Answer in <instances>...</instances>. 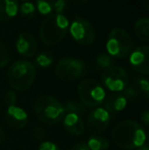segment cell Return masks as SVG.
<instances>
[{
    "label": "cell",
    "instance_id": "obj_34",
    "mask_svg": "<svg viewBox=\"0 0 149 150\" xmlns=\"http://www.w3.org/2000/svg\"><path fill=\"white\" fill-rule=\"evenodd\" d=\"M142 4H143L145 10L149 9V0H142Z\"/></svg>",
    "mask_w": 149,
    "mask_h": 150
},
{
    "label": "cell",
    "instance_id": "obj_18",
    "mask_svg": "<svg viewBox=\"0 0 149 150\" xmlns=\"http://www.w3.org/2000/svg\"><path fill=\"white\" fill-rule=\"evenodd\" d=\"M86 144L90 150H107L109 147L108 140L101 135H92Z\"/></svg>",
    "mask_w": 149,
    "mask_h": 150
},
{
    "label": "cell",
    "instance_id": "obj_5",
    "mask_svg": "<svg viewBox=\"0 0 149 150\" xmlns=\"http://www.w3.org/2000/svg\"><path fill=\"white\" fill-rule=\"evenodd\" d=\"M134 42L125 29L114 28L109 32L106 41L107 54L112 57H127L133 51Z\"/></svg>",
    "mask_w": 149,
    "mask_h": 150
},
{
    "label": "cell",
    "instance_id": "obj_7",
    "mask_svg": "<svg viewBox=\"0 0 149 150\" xmlns=\"http://www.w3.org/2000/svg\"><path fill=\"white\" fill-rule=\"evenodd\" d=\"M54 71L56 77L62 81H75L87 74L88 65L79 58L66 57L56 63Z\"/></svg>",
    "mask_w": 149,
    "mask_h": 150
},
{
    "label": "cell",
    "instance_id": "obj_23",
    "mask_svg": "<svg viewBox=\"0 0 149 150\" xmlns=\"http://www.w3.org/2000/svg\"><path fill=\"white\" fill-rule=\"evenodd\" d=\"M20 12L22 14L23 18H31L35 16L36 12V6L32 2H24L20 7Z\"/></svg>",
    "mask_w": 149,
    "mask_h": 150
},
{
    "label": "cell",
    "instance_id": "obj_29",
    "mask_svg": "<svg viewBox=\"0 0 149 150\" xmlns=\"http://www.w3.org/2000/svg\"><path fill=\"white\" fill-rule=\"evenodd\" d=\"M33 136L37 141H42L45 138V130L40 126L35 127L33 129Z\"/></svg>",
    "mask_w": 149,
    "mask_h": 150
},
{
    "label": "cell",
    "instance_id": "obj_17",
    "mask_svg": "<svg viewBox=\"0 0 149 150\" xmlns=\"http://www.w3.org/2000/svg\"><path fill=\"white\" fill-rule=\"evenodd\" d=\"M134 32L141 41H149V18H141L136 21L134 25Z\"/></svg>",
    "mask_w": 149,
    "mask_h": 150
},
{
    "label": "cell",
    "instance_id": "obj_20",
    "mask_svg": "<svg viewBox=\"0 0 149 150\" xmlns=\"http://www.w3.org/2000/svg\"><path fill=\"white\" fill-rule=\"evenodd\" d=\"M54 2H55V0H37L36 7L41 14L48 16L53 11Z\"/></svg>",
    "mask_w": 149,
    "mask_h": 150
},
{
    "label": "cell",
    "instance_id": "obj_19",
    "mask_svg": "<svg viewBox=\"0 0 149 150\" xmlns=\"http://www.w3.org/2000/svg\"><path fill=\"white\" fill-rule=\"evenodd\" d=\"M64 107V110L68 113H75V115H80V117L87 113V107L84 104H82V103H79L74 100L68 101Z\"/></svg>",
    "mask_w": 149,
    "mask_h": 150
},
{
    "label": "cell",
    "instance_id": "obj_14",
    "mask_svg": "<svg viewBox=\"0 0 149 150\" xmlns=\"http://www.w3.org/2000/svg\"><path fill=\"white\" fill-rule=\"evenodd\" d=\"M62 120H64V127L68 134L80 136L85 133L86 126L82 117L75 113H66Z\"/></svg>",
    "mask_w": 149,
    "mask_h": 150
},
{
    "label": "cell",
    "instance_id": "obj_24",
    "mask_svg": "<svg viewBox=\"0 0 149 150\" xmlns=\"http://www.w3.org/2000/svg\"><path fill=\"white\" fill-rule=\"evenodd\" d=\"M11 59V51L6 44L0 42V67H3Z\"/></svg>",
    "mask_w": 149,
    "mask_h": 150
},
{
    "label": "cell",
    "instance_id": "obj_25",
    "mask_svg": "<svg viewBox=\"0 0 149 150\" xmlns=\"http://www.w3.org/2000/svg\"><path fill=\"white\" fill-rule=\"evenodd\" d=\"M121 93L124 94V96L126 97V99L129 101H135L139 98V90L137 89L136 87L134 86H127L123 91Z\"/></svg>",
    "mask_w": 149,
    "mask_h": 150
},
{
    "label": "cell",
    "instance_id": "obj_16",
    "mask_svg": "<svg viewBox=\"0 0 149 150\" xmlns=\"http://www.w3.org/2000/svg\"><path fill=\"white\" fill-rule=\"evenodd\" d=\"M18 0H0V21L6 22L18 14Z\"/></svg>",
    "mask_w": 149,
    "mask_h": 150
},
{
    "label": "cell",
    "instance_id": "obj_31",
    "mask_svg": "<svg viewBox=\"0 0 149 150\" xmlns=\"http://www.w3.org/2000/svg\"><path fill=\"white\" fill-rule=\"evenodd\" d=\"M70 150H90V149L88 148L86 143L82 142V143H77V144H75L74 146L71 147Z\"/></svg>",
    "mask_w": 149,
    "mask_h": 150
},
{
    "label": "cell",
    "instance_id": "obj_36",
    "mask_svg": "<svg viewBox=\"0 0 149 150\" xmlns=\"http://www.w3.org/2000/svg\"><path fill=\"white\" fill-rule=\"evenodd\" d=\"M137 150H149V147L147 146V145H143V146L137 148Z\"/></svg>",
    "mask_w": 149,
    "mask_h": 150
},
{
    "label": "cell",
    "instance_id": "obj_37",
    "mask_svg": "<svg viewBox=\"0 0 149 150\" xmlns=\"http://www.w3.org/2000/svg\"><path fill=\"white\" fill-rule=\"evenodd\" d=\"M22 1H26L27 2V1H29V0H22Z\"/></svg>",
    "mask_w": 149,
    "mask_h": 150
},
{
    "label": "cell",
    "instance_id": "obj_3",
    "mask_svg": "<svg viewBox=\"0 0 149 150\" xmlns=\"http://www.w3.org/2000/svg\"><path fill=\"white\" fill-rule=\"evenodd\" d=\"M37 119L48 126H55L66 115L64 107L59 101L50 95H40L34 103Z\"/></svg>",
    "mask_w": 149,
    "mask_h": 150
},
{
    "label": "cell",
    "instance_id": "obj_26",
    "mask_svg": "<svg viewBox=\"0 0 149 150\" xmlns=\"http://www.w3.org/2000/svg\"><path fill=\"white\" fill-rule=\"evenodd\" d=\"M135 84L138 87V89L145 95L146 98H148V96H149V83H148L147 78H144V77L135 78Z\"/></svg>",
    "mask_w": 149,
    "mask_h": 150
},
{
    "label": "cell",
    "instance_id": "obj_2",
    "mask_svg": "<svg viewBox=\"0 0 149 150\" xmlns=\"http://www.w3.org/2000/svg\"><path fill=\"white\" fill-rule=\"evenodd\" d=\"M70 23L64 16L50 13L42 21L40 26V39L46 46H53L64 39Z\"/></svg>",
    "mask_w": 149,
    "mask_h": 150
},
{
    "label": "cell",
    "instance_id": "obj_8",
    "mask_svg": "<svg viewBox=\"0 0 149 150\" xmlns=\"http://www.w3.org/2000/svg\"><path fill=\"white\" fill-rule=\"evenodd\" d=\"M68 29L73 39L81 45L89 46L94 43L96 39V32L93 25L80 16H76Z\"/></svg>",
    "mask_w": 149,
    "mask_h": 150
},
{
    "label": "cell",
    "instance_id": "obj_32",
    "mask_svg": "<svg viewBox=\"0 0 149 150\" xmlns=\"http://www.w3.org/2000/svg\"><path fill=\"white\" fill-rule=\"evenodd\" d=\"M141 120H142V122H144V125L148 126L149 125V111L148 110H144L143 112L141 113Z\"/></svg>",
    "mask_w": 149,
    "mask_h": 150
},
{
    "label": "cell",
    "instance_id": "obj_4",
    "mask_svg": "<svg viewBox=\"0 0 149 150\" xmlns=\"http://www.w3.org/2000/svg\"><path fill=\"white\" fill-rule=\"evenodd\" d=\"M36 67L28 60L13 62L7 71V82L13 90L23 92L30 89L36 80Z\"/></svg>",
    "mask_w": 149,
    "mask_h": 150
},
{
    "label": "cell",
    "instance_id": "obj_1",
    "mask_svg": "<svg viewBox=\"0 0 149 150\" xmlns=\"http://www.w3.org/2000/svg\"><path fill=\"white\" fill-rule=\"evenodd\" d=\"M112 137L115 145L125 150L137 149L143 146L146 141L143 127L132 120L117 122L112 130Z\"/></svg>",
    "mask_w": 149,
    "mask_h": 150
},
{
    "label": "cell",
    "instance_id": "obj_27",
    "mask_svg": "<svg viewBox=\"0 0 149 150\" xmlns=\"http://www.w3.org/2000/svg\"><path fill=\"white\" fill-rule=\"evenodd\" d=\"M68 0H55L53 6V10L55 11L56 14H61L64 16L68 9Z\"/></svg>",
    "mask_w": 149,
    "mask_h": 150
},
{
    "label": "cell",
    "instance_id": "obj_15",
    "mask_svg": "<svg viewBox=\"0 0 149 150\" xmlns=\"http://www.w3.org/2000/svg\"><path fill=\"white\" fill-rule=\"evenodd\" d=\"M104 108L109 113H117L123 111L128 104V100L121 92H112L104 99Z\"/></svg>",
    "mask_w": 149,
    "mask_h": 150
},
{
    "label": "cell",
    "instance_id": "obj_6",
    "mask_svg": "<svg viewBox=\"0 0 149 150\" xmlns=\"http://www.w3.org/2000/svg\"><path fill=\"white\" fill-rule=\"evenodd\" d=\"M78 95L81 103L86 107H98L105 99V90L98 81L84 79L78 85Z\"/></svg>",
    "mask_w": 149,
    "mask_h": 150
},
{
    "label": "cell",
    "instance_id": "obj_9",
    "mask_svg": "<svg viewBox=\"0 0 149 150\" xmlns=\"http://www.w3.org/2000/svg\"><path fill=\"white\" fill-rule=\"evenodd\" d=\"M101 80L112 92H121L129 84V74L123 67L112 65L102 71Z\"/></svg>",
    "mask_w": 149,
    "mask_h": 150
},
{
    "label": "cell",
    "instance_id": "obj_11",
    "mask_svg": "<svg viewBox=\"0 0 149 150\" xmlns=\"http://www.w3.org/2000/svg\"><path fill=\"white\" fill-rule=\"evenodd\" d=\"M149 47L142 45L134 49L130 54V64L132 69L141 75L147 76L149 74Z\"/></svg>",
    "mask_w": 149,
    "mask_h": 150
},
{
    "label": "cell",
    "instance_id": "obj_12",
    "mask_svg": "<svg viewBox=\"0 0 149 150\" xmlns=\"http://www.w3.org/2000/svg\"><path fill=\"white\" fill-rule=\"evenodd\" d=\"M16 47L18 54H20L23 57L30 58L36 54L38 46L32 34L29 32H22L16 40Z\"/></svg>",
    "mask_w": 149,
    "mask_h": 150
},
{
    "label": "cell",
    "instance_id": "obj_30",
    "mask_svg": "<svg viewBox=\"0 0 149 150\" xmlns=\"http://www.w3.org/2000/svg\"><path fill=\"white\" fill-rule=\"evenodd\" d=\"M39 150H60V148L55 143L45 141V142H42L41 144H40Z\"/></svg>",
    "mask_w": 149,
    "mask_h": 150
},
{
    "label": "cell",
    "instance_id": "obj_13",
    "mask_svg": "<svg viewBox=\"0 0 149 150\" xmlns=\"http://www.w3.org/2000/svg\"><path fill=\"white\" fill-rule=\"evenodd\" d=\"M4 119L10 128L20 130V129H24L28 124V113L16 105L8 106Z\"/></svg>",
    "mask_w": 149,
    "mask_h": 150
},
{
    "label": "cell",
    "instance_id": "obj_33",
    "mask_svg": "<svg viewBox=\"0 0 149 150\" xmlns=\"http://www.w3.org/2000/svg\"><path fill=\"white\" fill-rule=\"evenodd\" d=\"M4 140H5V133H4L3 129L0 127V144H2Z\"/></svg>",
    "mask_w": 149,
    "mask_h": 150
},
{
    "label": "cell",
    "instance_id": "obj_21",
    "mask_svg": "<svg viewBox=\"0 0 149 150\" xmlns=\"http://www.w3.org/2000/svg\"><path fill=\"white\" fill-rule=\"evenodd\" d=\"M52 62H53V55L49 51L41 52L40 54H38L36 57L37 65H39L40 67H43V69L50 67Z\"/></svg>",
    "mask_w": 149,
    "mask_h": 150
},
{
    "label": "cell",
    "instance_id": "obj_22",
    "mask_svg": "<svg viewBox=\"0 0 149 150\" xmlns=\"http://www.w3.org/2000/svg\"><path fill=\"white\" fill-rule=\"evenodd\" d=\"M112 63H113V59L110 55H108L107 53H99L96 57V64L99 69H106L108 67H112Z\"/></svg>",
    "mask_w": 149,
    "mask_h": 150
},
{
    "label": "cell",
    "instance_id": "obj_35",
    "mask_svg": "<svg viewBox=\"0 0 149 150\" xmlns=\"http://www.w3.org/2000/svg\"><path fill=\"white\" fill-rule=\"evenodd\" d=\"M74 3L76 4H78V5H82V4H84V3H86V2L88 1V0H72Z\"/></svg>",
    "mask_w": 149,
    "mask_h": 150
},
{
    "label": "cell",
    "instance_id": "obj_28",
    "mask_svg": "<svg viewBox=\"0 0 149 150\" xmlns=\"http://www.w3.org/2000/svg\"><path fill=\"white\" fill-rule=\"evenodd\" d=\"M4 101L8 106H14L18 101V96H16V92L13 91H6L4 94Z\"/></svg>",
    "mask_w": 149,
    "mask_h": 150
},
{
    "label": "cell",
    "instance_id": "obj_10",
    "mask_svg": "<svg viewBox=\"0 0 149 150\" xmlns=\"http://www.w3.org/2000/svg\"><path fill=\"white\" fill-rule=\"evenodd\" d=\"M112 119V115L108 112L105 108L96 107L88 115V130L92 135H100L107 129Z\"/></svg>",
    "mask_w": 149,
    "mask_h": 150
}]
</instances>
